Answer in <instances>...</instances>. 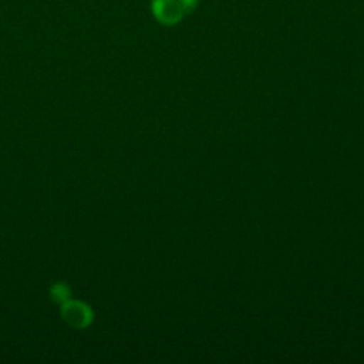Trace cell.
Listing matches in <instances>:
<instances>
[{
    "mask_svg": "<svg viewBox=\"0 0 364 364\" xmlns=\"http://www.w3.org/2000/svg\"><path fill=\"white\" fill-rule=\"evenodd\" d=\"M61 317L70 327L81 330L92 323L94 314L91 307L84 301L68 299L61 304Z\"/></svg>",
    "mask_w": 364,
    "mask_h": 364,
    "instance_id": "6da1fadb",
    "label": "cell"
},
{
    "mask_svg": "<svg viewBox=\"0 0 364 364\" xmlns=\"http://www.w3.org/2000/svg\"><path fill=\"white\" fill-rule=\"evenodd\" d=\"M152 11L164 24H172L181 17V4L176 0H154Z\"/></svg>",
    "mask_w": 364,
    "mask_h": 364,
    "instance_id": "7a4b0ae2",
    "label": "cell"
},
{
    "mask_svg": "<svg viewBox=\"0 0 364 364\" xmlns=\"http://www.w3.org/2000/svg\"><path fill=\"white\" fill-rule=\"evenodd\" d=\"M71 290L65 283H55L53 284V287L50 289V296L55 303L63 304L64 301H67L70 299Z\"/></svg>",
    "mask_w": 364,
    "mask_h": 364,
    "instance_id": "3957f363",
    "label": "cell"
}]
</instances>
